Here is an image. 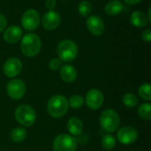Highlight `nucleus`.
I'll return each mask as SVG.
<instances>
[{"instance_id": "f257e3e1", "label": "nucleus", "mask_w": 151, "mask_h": 151, "mask_svg": "<svg viewBox=\"0 0 151 151\" xmlns=\"http://www.w3.org/2000/svg\"><path fill=\"white\" fill-rule=\"evenodd\" d=\"M42 41L41 38L33 33L26 34L21 38L20 49L21 52L27 58H33L38 55L41 50Z\"/></svg>"}, {"instance_id": "f03ea898", "label": "nucleus", "mask_w": 151, "mask_h": 151, "mask_svg": "<svg viewBox=\"0 0 151 151\" xmlns=\"http://www.w3.org/2000/svg\"><path fill=\"white\" fill-rule=\"evenodd\" d=\"M68 100L61 95H55L51 96L47 104L49 114L55 119H59L65 116L68 111Z\"/></svg>"}, {"instance_id": "7ed1b4c3", "label": "nucleus", "mask_w": 151, "mask_h": 151, "mask_svg": "<svg viewBox=\"0 0 151 151\" xmlns=\"http://www.w3.org/2000/svg\"><path fill=\"white\" fill-rule=\"evenodd\" d=\"M57 53L58 58L64 62H72L73 61L79 53V49L77 44L70 40L64 39L59 42L57 47Z\"/></svg>"}, {"instance_id": "20e7f679", "label": "nucleus", "mask_w": 151, "mask_h": 151, "mask_svg": "<svg viewBox=\"0 0 151 151\" xmlns=\"http://www.w3.org/2000/svg\"><path fill=\"white\" fill-rule=\"evenodd\" d=\"M99 122L104 131L108 133H114L119 130L120 119L119 114L115 111L111 109H107L101 113Z\"/></svg>"}, {"instance_id": "39448f33", "label": "nucleus", "mask_w": 151, "mask_h": 151, "mask_svg": "<svg viewBox=\"0 0 151 151\" xmlns=\"http://www.w3.org/2000/svg\"><path fill=\"white\" fill-rule=\"evenodd\" d=\"M14 116L18 123L26 127L33 126L36 120V114L35 110L27 104H21L18 106L14 111Z\"/></svg>"}, {"instance_id": "423d86ee", "label": "nucleus", "mask_w": 151, "mask_h": 151, "mask_svg": "<svg viewBox=\"0 0 151 151\" xmlns=\"http://www.w3.org/2000/svg\"><path fill=\"white\" fill-rule=\"evenodd\" d=\"M77 141L76 139L66 134H58L53 142L54 151H76Z\"/></svg>"}, {"instance_id": "0eeeda50", "label": "nucleus", "mask_w": 151, "mask_h": 151, "mask_svg": "<svg viewBox=\"0 0 151 151\" xmlns=\"http://www.w3.org/2000/svg\"><path fill=\"white\" fill-rule=\"evenodd\" d=\"M39 12L35 9L27 10L21 17V25L27 31L35 30L40 25Z\"/></svg>"}, {"instance_id": "6e6552de", "label": "nucleus", "mask_w": 151, "mask_h": 151, "mask_svg": "<svg viewBox=\"0 0 151 151\" xmlns=\"http://www.w3.org/2000/svg\"><path fill=\"white\" fill-rule=\"evenodd\" d=\"M7 95L14 100L22 98L26 93V85L20 79L11 80L6 86Z\"/></svg>"}, {"instance_id": "1a4fd4ad", "label": "nucleus", "mask_w": 151, "mask_h": 151, "mask_svg": "<svg viewBox=\"0 0 151 151\" xmlns=\"http://www.w3.org/2000/svg\"><path fill=\"white\" fill-rule=\"evenodd\" d=\"M138 138V132L133 127H123L117 133L118 141L124 145H130L134 143Z\"/></svg>"}, {"instance_id": "9d476101", "label": "nucleus", "mask_w": 151, "mask_h": 151, "mask_svg": "<svg viewBox=\"0 0 151 151\" xmlns=\"http://www.w3.org/2000/svg\"><path fill=\"white\" fill-rule=\"evenodd\" d=\"M88 30L95 36H100L104 32L105 24L103 19L97 15H89L86 21Z\"/></svg>"}, {"instance_id": "9b49d317", "label": "nucleus", "mask_w": 151, "mask_h": 151, "mask_svg": "<svg viewBox=\"0 0 151 151\" xmlns=\"http://www.w3.org/2000/svg\"><path fill=\"white\" fill-rule=\"evenodd\" d=\"M61 23V16L60 14L52 10L45 12L42 18V24L43 27L47 30H54L58 27Z\"/></svg>"}, {"instance_id": "f8f14e48", "label": "nucleus", "mask_w": 151, "mask_h": 151, "mask_svg": "<svg viewBox=\"0 0 151 151\" xmlns=\"http://www.w3.org/2000/svg\"><path fill=\"white\" fill-rule=\"evenodd\" d=\"M22 70V63L17 58H11L5 61L3 66L4 73L9 78H14L20 73Z\"/></svg>"}, {"instance_id": "ddd939ff", "label": "nucleus", "mask_w": 151, "mask_h": 151, "mask_svg": "<svg viewBox=\"0 0 151 151\" xmlns=\"http://www.w3.org/2000/svg\"><path fill=\"white\" fill-rule=\"evenodd\" d=\"M86 104L91 110H98L104 103L103 93L96 88L90 89L86 95Z\"/></svg>"}, {"instance_id": "4468645a", "label": "nucleus", "mask_w": 151, "mask_h": 151, "mask_svg": "<svg viewBox=\"0 0 151 151\" xmlns=\"http://www.w3.org/2000/svg\"><path fill=\"white\" fill-rule=\"evenodd\" d=\"M23 36V30L21 27L16 25H12L5 28L4 32V39L8 43H16Z\"/></svg>"}, {"instance_id": "2eb2a0df", "label": "nucleus", "mask_w": 151, "mask_h": 151, "mask_svg": "<svg viewBox=\"0 0 151 151\" xmlns=\"http://www.w3.org/2000/svg\"><path fill=\"white\" fill-rule=\"evenodd\" d=\"M60 76L65 82H73L77 78V71L71 65H64L60 67Z\"/></svg>"}, {"instance_id": "dca6fc26", "label": "nucleus", "mask_w": 151, "mask_h": 151, "mask_svg": "<svg viewBox=\"0 0 151 151\" xmlns=\"http://www.w3.org/2000/svg\"><path fill=\"white\" fill-rule=\"evenodd\" d=\"M124 9V4L119 0H111L104 5V12L110 16L119 15Z\"/></svg>"}, {"instance_id": "f3484780", "label": "nucleus", "mask_w": 151, "mask_h": 151, "mask_svg": "<svg viewBox=\"0 0 151 151\" xmlns=\"http://www.w3.org/2000/svg\"><path fill=\"white\" fill-rule=\"evenodd\" d=\"M130 22L136 27H146L150 21L144 12L141 11H135L130 16Z\"/></svg>"}, {"instance_id": "a211bd4d", "label": "nucleus", "mask_w": 151, "mask_h": 151, "mask_svg": "<svg viewBox=\"0 0 151 151\" xmlns=\"http://www.w3.org/2000/svg\"><path fill=\"white\" fill-rule=\"evenodd\" d=\"M66 127H67V130L69 131V133L72 135H75V136L80 135L81 134L82 128H83L81 120L75 117L69 119Z\"/></svg>"}, {"instance_id": "6ab92c4d", "label": "nucleus", "mask_w": 151, "mask_h": 151, "mask_svg": "<svg viewBox=\"0 0 151 151\" xmlns=\"http://www.w3.org/2000/svg\"><path fill=\"white\" fill-rule=\"evenodd\" d=\"M92 11H93V6L89 1L83 0L79 3L78 12L80 15H81L82 17H88L92 13Z\"/></svg>"}, {"instance_id": "aec40b11", "label": "nucleus", "mask_w": 151, "mask_h": 151, "mask_svg": "<svg viewBox=\"0 0 151 151\" xmlns=\"http://www.w3.org/2000/svg\"><path fill=\"white\" fill-rule=\"evenodd\" d=\"M27 136V132L22 127H16L11 132V139L14 142H21L25 140Z\"/></svg>"}, {"instance_id": "412c9836", "label": "nucleus", "mask_w": 151, "mask_h": 151, "mask_svg": "<svg viewBox=\"0 0 151 151\" xmlns=\"http://www.w3.org/2000/svg\"><path fill=\"white\" fill-rule=\"evenodd\" d=\"M139 116L144 120H150L151 119V105L148 103L142 104L138 108Z\"/></svg>"}, {"instance_id": "4be33fe9", "label": "nucleus", "mask_w": 151, "mask_h": 151, "mask_svg": "<svg viewBox=\"0 0 151 151\" xmlns=\"http://www.w3.org/2000/svg\"><path fill=\"white\" fill-rule=\"evenodd\" d=\"M101 144L104 150H112L116 146V138L112 134H105L101 140Z\"/></svg>"}, {"instance_id": "5701e85b", "label": "nucleus", "mask_w": 151, "mask_h": 151, "mask_svg": "<svg viewBox=\"0 0 151 151\" xmlns=\"http://www.w3.org/2000/svg\"><path fill=\"white\" fill-rule=\"evenodd\" d=\"M122 103L127 107L133 108V107H135L138 104L139 101H138L137 96L134 94H133V93H127L122 97Z\"/></svg>"}, {"instance_id": "b1692460", "label": "nucleus", "mask_w": 151, "mask_h": 151, "mask_svg": "<svg viewBox=\"0 0 151 151\" xmlns=\"http://www.w3.org/2000/svg\"><path fill=\"white\" fill-rule=\"evenodd\" d=\"M139 95L145 101L151 100V86L149 83L142 84L139 88Z\"/></svg>"}, {"instance_id": "393cba45", "label": "nucleus", "mask_w": 151, "mask_h": 151, "mask_svg": "<svg viewBox=\"0 0 151 151\" xmlns=\"http://www.w3.org/2000/svg\"><path fill=\"white\" fill-rule=\"evenodd\" d=\"M83 104H84V100L79 95H73V96H71L70 100L68 101V104L70 105V107L73 109H75V110L82 107Z\"/></svg>"}, {"instance_id": "a878e982", "label": "nucleus", "mask_w": 151, "mask_h": 151, "mask_svg": "<svg viewBox=\"0 0 151 151\" xmlns=\"http://www.w3.org/2000/svg\"><path fill=\"white\" fill-rule=\"evenodd\" d=\"M62 61L59 58H52L50 62H49V67L50 70L52 71H57L58 70L62 65Z\"/></svg>"}, {"instance_id": "bb28decb", "label": "nucleus", "mask_w": 151, "mask_h": 151, "mask_svg": "<svg viewBox=\"0 0 151 151\" xmlns=\"http://www.w3.org/2000/svg\"><path fill=\"white\" fill-rule=\"evenodd\" d=\"M45 6L49 11H52L57 6V0H46Z\"/></svg>"}, {"instance_id": "cd10ccee", "label": "nucleus", "mask_w": 151, "mask_h": 151, "mask_svg": "<svg viewBox=\"0 0 151 151\" xmlns=\"http://www.w3.org/2000/svg\"><path fill=\"white\" fill-rule=\"evenodd\" d=\"M7 27V19L6 18L0 13V33L3 32Z\"/></svg>"}, {"instance_id": "c85d7f7f", "label": "nucleus", "mask_w": 151, "mask_h": 151, "mask_svg": "<svg viewBox=\"0 0 151 151\" xmlns=\"http://www.w3.org/2000/svg\"><path fill=\"white\" fill-rule=\"evenodd\" d=\"M142 39L144 41V42H150L151 40V30L150 29H146L144 30V32L142 33Z\"/></svg>"}, {"instance_id": "c756f323", "label": "nucleus", "mask_w": 151, "mask_h": 151, "mask_svg": "<svg viewBox=\"0 0 151 151\" xmlns=\"http://www.w3.org/2000/svg\"><path fill=\"white\" fill-rule=\"evenodd\" d=\"M124 1L127 4H138V3L142 2V0H124Z\"/></svg>"}, {"instance_id": "7c9ffc66", "label": "nucleus", "mask_w": 151, "mask_h": 151, "mask_svg": "<svg viewBox=\"0 0 151 151\" xmlns=\"http://www.w3.org/2000/svg\"><path fill=\"white\" fill-rule=\"evenodd\" d=\"M148 19L149 21H151V9H149V12H148Z\"/></svg>"}]
</instances>
